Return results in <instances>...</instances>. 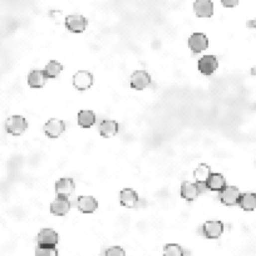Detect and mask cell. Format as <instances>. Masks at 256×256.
I'll use <instances>...</instances> for the list:
<instances>
[{
	"label": "cell",
	"instance_id": "6da1fadb",
	"mask_svg": "<svg viewBox=\"0 0 256 256\" xmlns=\"http://www.w3.org/2000/svg\"><path fill=\"white\" fill-rule=\"evenodd\" d=\"M26 128H28V122L23 116L14 115L5 121V131L13 136H20L26 131Z\"/></svg>",
	"mask_w": 256,
	"mask_h": 256
},
{
	"label": "cell",
	"instance_id": "7a4b0ae2",
	"mask_svg": "<svg viewBox=\"0 0 256 256\" xmlns=\"http://www.w3.org/2000/svg\"><path fill=\"white\" fill-rule=\"evenodd\" d=\"M224 230H225L224 222L217 221V220L206 221L201 228L202 235L206 239H219L224 233Z\"/></svg>",
	"mask_w": 256,
	"mask_h": 256
},
{
	"label": "cell",
	"instance_id": "3957f363",
	"mask_svg": "<svg viewBox=\"0 0 256 256\" xmlns=\"http://www.w3.org/2000/svg\"><path fill=\"white\" fill-rule=\"evenodd\" d=\"M240 190L235 186H226L224 190L220 191L219 199L226 206H235L239 204V199H240Z\"/></svg>",
	"mask_w": 256,
	"mask_h": 256
},
{
	"label": "cell",
	"instance_id": "277c9868",
	"mask_svg": "<svg viewBox=\"0 0 256 256\" xmlns=\"http://www.w3.org/2000/svg\"><path fill=\"white\" fill-rule=\"evenodd\" d=\"M43 128H44L45 136H48L49 138H58L63 132L66 131V123L62 120L50 118Z\"/></svg>",
	"mask_w": 256,
	"mask_h": 256
},
{
	"label": "cell",
	"instance_id": "5b68a950",
	"mask_svg": "<svg viewBox=\"0 0 256 256\" xmlns=\"http://www.w3.org/2000/svg\"><path fill=\"white\" fill-rule=\"evenodd\" d=\"M88 20L81 14H72L66 18V28L72 33H83L87 28Z\"/></svg>",
	"mask_w": 256,
	"mask_h": 256
},
{
	"label": "cell",
	"instance_id": "8992f818",
	"mask_svg": "<svg viewBox=\"0 0 256 256\" xmlns=\"http://www.w3.org/2000/svg\"><path fill=\"white\" fill-rule=\"evenodd\" d=\"M93 74L88 71H78L73 76V86L78 91H87L93 86Z\"/></svg>",
	"mask_w": 256,
	"mask_h": 256
},
{
	"label": "cell",
	"instance_id": "52a82bcc",
	"mask_svg": "<svg viewBox=\"0 0 256 256\" xmlns=\"http://www.w3.org/2000/svg\"><path fill=\"white\" fill-rule=\"evenodd\" d=\"M76 190V183L73 178L71 177H62L55 182V194L57 196L69 197Z\"/></svg>",
	"mask_w": 256,
	"mask_h": 256
},
{
	"label": "cell",
	"instance_id": "ba28073f",
	"mask_svg": "<svg viewBox=\"0 0 256 256\" xmlns=\"http://www.w3.org/2000/svg\"><path fill=\"white\" fill-rule=\"evenodd\" d=\"M131 88L136 91H142L151 84V76L146 71H136L131 76Z\"/></svg>",
	"mask_w": 256,
	"mask_h": 256
},
{
	"label": "cell",
	"instance_id": "9c48e42d",
	"mask_svg": "<svg viewBox=\"0 0 256 256\" xmlns=\"http://www.w3.org/2000/svg\"><path fill=\"white\" fill-rule=\"evenodd\" d=\"M197 67L202 74L211 76L219 67V62H217V58L215 55H204L202 58H200Z\"/></svg>",
	"mask_w": 256,
	"mask_h": 256
},
{
	"label": "cell",
	"instance_id": "30bf717a",
	"mask_svg": "<svg viewBox=\"0 0 256 256\" xmlns=\"http://www.w3.org/2000/svg\"><path fill=\"white\" fill-rule=\"evenodd\" d=\"M59 235L53 229H42L37 236L38 246H57Z\"/></svg>",
	"mask_w": 256,
	"mask_h": 256
},
{
	"label": "cell",
	"instance_id": "8fae6325",
	"mask_svg": "<svg viewBox=\"0 0 256 256\" xmlns=\"http://www.w3.org/2000/svg\"><path fill=\"white\" fill-rule=\"evenodd\" d=\"M71 201L68 197L58 196L54 201L50 204V212L55 216H64L71 211Z\"/></svg>",
	"mask_w": 256,
	"mask_h": 256
},
{
	"label": "cell",
	"instance_id": "7c38bea8",
	"mask_svg": "<svg viewBox=\"0 0 256 256\" xmlns=\"http://www.w3.org/2000/svg\"><path fill=\"white\" fill-rule=\"evenodd\" d=\"M188 47L194 53H201L209 47V39L204 33H194L188 38Z\"/></svg>",
	"mask_w": 256,
	"mask_h": 256
},
{
	"label": "cell",
	"instance_id": "4fadbf2b",
	"mask_svg": "<svg viewBox=\"0 0 256 256\" xmlns=\"http://www.w3.org/2000/svg\"><path fill=\"white\" fill-rule=\"evenodd\" d=\"M139 201L138 194L133 188H123L120 192V202L123 207L132 209L136 206Z\"/></svg>",
	"mask_w": 256,
	"mask_h": 256
},
{
	"label": "cell",
	"instance_id": "5bb4252c",
	"mask_svg": "<svg viewBox=\"0 0 256 256\" xmlns=\"http://www.w3.org/2000/svg\"><path fill=\"white\" fill-rule=\"evenodd\" d=\"M76 205L83 214H93L98 209V201L93 196H79Z\"/></svg>",
	"mask_w": 256,
	"mask_h": 256
},
{
	"label": "cell",
	"instance_id": "9a60e30c",
	"mask_svg": "<svg viewBox=\"0 0 256 256\" xmlns=\"http://www.w3.org/2000/svg\"><path fill=\"white\" fill-rule=\"evenodd\" d=\"M194 10L199 18H210L214 14V3L211 0H196Z\"/></svg>",
	"mask_w": 256,
	"mask_h": 256
},
{
	"label": "cell",
	"instance_id": "2e32d148",
	"mask_svg": "<svg viewBox=\"0 0 256 256\" xmlns=\"http://www.w3.org/2000/svg\"><path fill=\"white\" fill-rule=\"evenodd\" d=\"M120 131V125L113 120H103L100 125V134L105 138L116 136Z\"/></svg>",
	"mask_w": 256,
	"mask_h": 256
},
{
	"label": "cell",
	"instance_id": "e0dca14e",
	"mask_svg": "<svg viewBox=\"0 0 256 256\" xmlns=\"http://www.w3.org/2000/svg\"><path fill=\"white\" fill-rule=\"evenodd\" d=\"M206 183L209 190L214 191V192H220V191L226 187V180L221 173L211 172L209 175V177H207Z\"/></svg>",
	"mask_w": 256,
	"mask_h": 256
},
{
	"label": "cell",
	"instance_id": "ac0fdd59",
	"mask_svg": "<svg viewBox=\"0 0 256 256\" xmlns=\"http://www.w3.org/2000/svg\"><path fill=\"white\" fill-rule=\"evenodd\" d=\"M199 190H197L196 183L190 182V181H185L181 185V197L186 201H194L199 196Z\"/></svg>",
	"mask_w": 256,
	"mask_h": 256
},
{
	"label": "cell",
	"instance_id": "d6986e66",
	"mask_svg": "<svg viewBox=\"0 0 256 256\" xmlns=\"http://www.w3.org/2000/svg\"><path fill=\"white\" fill-rule=\"evenodd\" d=\"M47 82V76L44 74V71H38L34 69L31 71L28 76V84L30 88H42Z\"/></svg>",
	"mask_w": 256,
	"mask_h": 256
},
{
	"label": "cell",
	"instance_id": "ffe728a7",
	"mask_svg": "<svg viewBox=\"0 0 256 256\" xmlns=\"http://www.w3.org/2000/svg\"><path fill=\"white\" fill-rule=\"evenodd\" d=\"M238 205H240L241 209L245 211H253L256 209V194H253V192L241 194Z\"/></svg>",
	"mask_w": 256,
	"mask_h": 256
},
{
	"label": "cell",
	"instance_id": "44dd1931",
	"mask_svg": "<svg viewBox=\"0 0 256 256\" xmlns=\"http://www.w3.org/2000/svg\"><path fill=\"white\" fill-rule=\"evenodd\" d=\"M78 125L82 128H91L96 123V115L93 111L83 110L78 113Z\"/></svg>",
	"mask_w": 256,
	"mask_h": 256
},
{
	"label": "cell",
	"instance_id": "7402d4cb",
	"mask_svg": "<svg viewBox=\"0 0 256 256\" xmlns=\"http://www.w3.org/2000/svg\"><path fill=\"white\" fill-rule=\"evenodd\" d=\"M43 71H44V74L47 76V78H57L62 73L63 66L60 63L55 62V60H50Z\"/></svg>",
	"mask_w": 256,
	"mask_h": 256
},
{
	"label": "cell",
	"instance_id": "603a6c76",
	"mask_svg": "<svg viewBox=\"0 0 256 256\" xmlns=\"http://www.w3.org/2000/svg\"><path fill=\"white\" fill-rule=\"evenodd\" d=\"M187 251L178 244H168L163 248V256H186Z\"/></svg>",
	"mask_w": 256,
	"mask_h": 256
},
{
	"label": "cell",
	"instance_id": "cb8c5ba5",
	"mask_svg": "<svg viewBox=\"0 0 256 256\" xmlns=\"http://www.w3.org/2000/svg\"><path fill=\"white\" fill-rule=\"evenodd\" d=\"M210 173H211V168H210V166L205 165V163H201V165L197 166V168L195 170L194 177L196 181H206Z\"/></svg>",
	"mask_w": 256,
	"mask_h": 256
},
{
	"label": "cell",
	"instance_id": "d4e9b609",
	"mask_svg": "<svg viewBox=\"0 0 256 256\" xmlns=\"http://www.w3.org/2000/svg\"><path fill=\"white\" fill-rule=\"evenodd\" d=\"M35 256H58V250L55 246H38Z\"/></svg>",
	"mask_w": 256,
	"mask_h": 256
},
{
	"label": "cell",
	"instance_id": "484cf974",
	"mask_svg": "<svg viewBox=\"0 0 256 256\" xmlns=\"http://www.w3.org/2000/svg\"><path fill=\"white\" fill-rule=\"evenodd\" d=\"M105 256H126V253L121 246H111L106 250Z\"/></svg>",
	"mask_w": 256,
	"mask_h": 256
},
{
	"label": "cell",
	"instance_id": "4316f807",
	"mask_svg": "<svg viewBox=\"0 0 256 256\" xmlns=\"http://www.w3.org/2000/svg\"><path fill=\"white\" fill-rule=\"evenodd\" d=\"M196 186H197V190H199V194H206L207 191H209V187H207V183L206 181H196Z\"/></svg>",
	"mask_w": 256,
	"mask_h": 256
},
{
	"label": "cell",
	"instance_id": "83f0119b",
	"mask_svg": "<svg viewBox=\"0 0 256 256\" xmlns=\"http://www.w3.org/2000/svg\"><path fill=\"white\" fill-rule=\"evenodd\" d=\"M221 3L226 8H234L239 4V0H221Z\"/></svg>",
	"mask_w": 256,
	"mask_h": 256
},
{
	"label": "cell",
	"instance_id": "f1b7e54d",
	"mask_svg": "<svg viewBox=\"0 0 256 256\" xmlns=\"http://www.w3.org/2000/svg\"><path fill=\"white\" fill-rule=\"evenodd\" d=\"M248 26H249V28L256 29V19H254V20L248 21Z\"/></svg>",
	"mask_w": 256,
	"mask_h": 256
}]
</instances>
